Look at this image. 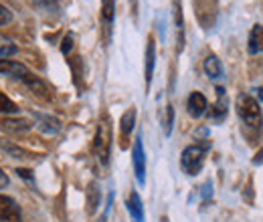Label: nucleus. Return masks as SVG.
<instances>
[{
    "label": "nucleus",
    "instance_id": "nucleus-1",
    "mask_svg": "<svg viewBox=\"0 0 263 222\" xmlns=\"http://www.w3.org/2000/svg\"><path fill=\"white\" fill-rule=\"evenodd\" d=\"M237 111H239V117L251 127H259L263 124V115H261V107L259 103L255 101V97L251 95H241L237 99Z\"/></svg>",
    "mask_w": 263,
    "mask_h": 222
},
{
    "label": "nucleus",
    "instance_id": "nucleus-2",
    "mask_svg": "<svg viewBox=\"0 0 263 222\" xmlns=\"http://www.w3.org/2000/svg\"><path fill=\"white\" fill-rule=\"evenodd\" d=\"M93 150L98 154L99 162L105 166L109 162V150H111V127L107 117H103L98 126V133H96V142H93Z\"/></svg>",
    "mask_w": 263,
    "mask_h": 222
},
{
    "label": "nucleus",
    "instance_id": "nucleus-3",
    "mask_svg": "<svg viewBox=\"0 0 263 222\" xmlns=\"http://www.w3.org/2000/svg\"><path fill=\"white\" fill-rule=\"evenodd\" d=\"M204 156H206V150L202 146H189L182 156H180V166L182 170L189 174V176H197L198 172L202 170V164H204Z\"/></svg>",
    "mask_w": 263,
    "mask_h": 222
},
{
    "label": "nucleus",
    "instance_id": "nucleus-4",
    "mask_svg": "<svg viewBox=\"0 0 263 222\" xmlns=\"http://www.w3.org/2000/svg\"><path fill=\"white\" fill-rule=\"evenodd\" d=\"M197 18L202 25V29H211L219 14V2L217 0H195Z\"/></svg>",
    "mask_w": 263,
    "mask_h": 222
},
{
    "label": "nucleus",
    "instance_id": "nucleus-5",
    "mask_svg": "<svg viewBox=\"0 0 263 222\" xmlns=\"http://www.w3.org/2000/svg\"><path fill=\"white\" fill-rule=\"evenodd\" d=\"M132 162H134V174H136V180H138L140 184H144V182H146V154H144L142 135H138L136 142H134Z\"/></svg>",
    "mask_w": 263,
    "mask_h": 222
},
{
    "label": "nucleus",
    "instance_id": "nucleus-6",
    "mask_svg": "<svg viewBox=\"0 0 263 222\" xmlns=\"http://www.w3.org/2000/svg\"><path fill=\"white\" fill-rule=\"evenodd\" d=\"M21 220H23V214H21L18 204L10 196L0 194V222H21Z\"/></svg>",
    "mask_w": 263,
    "mask_h": 222
},
{
    "label": "nucleus",
    "instance_id": "nucleus-7",
    "mask_svg": "<svg viewBox=\"0 0 263 222\" xmlns=\"http://www.w3.org/2000/svg\"><path fill=\"white\" fill-rule=\"evenodd\" d=\"M0 73L2 75H8V77H14V79H25L29 75V69L23 63H16V61H8V59H0Z\"/></svg>",
    "mask_w": 263,
    "mask_h": 222
},
{
    "label": "nucleus",
    "instance_id": "nucleus-8",
    "mask_svg": "<svg viewBox=\"0 0 263 222\" xmlns=\"http://www.w3.org/2000/svg\"><path fill=\"white\" fill-rule=\"evenodd\" d=\"M34 119H36L39 129H41L43 133H47V135H55V133H59V131H61V122H59L57 117H53V115L36 113V115H34Z\"/></svg>",
    "mask_w": 263,
    "mask_h": 222
},
{
    "label": "nucleus",
    "instance_id": "nucleus-9",
    "mask_svg": "<svg viewBox=\"0 0 263 222\" xmlns=\"http://www.w3.org/2000/svg\"><path fill=\"white\" fill-rule=\"evenodd\" d=\"M206 107H209V103H206V97L202 95V93H191L189 95V101H186V109H189V113H191V117H200L204 111H206Z\"/></svg>",
    "mask_w": 263,
    "mask_h": 222
},
{
    "label": "nucleus",
    "instance_id": "nucleus-10",
    "mask_svg": "<svg viewBox=\"0 0 263 222\" xmlns=\"http://www.w3.org/2000/svg\"><path fill=\"white\" fill-rule=\"evenodd\" d=\"M154 63H156V43L154 36H148V45H146V85L152 83V75H154Z\"/></svg>",
    "mask_w": 263,
    "mask_h": 222
},
{
    "label": "nucleus",
    "instance_id": "nucleus-11",
    "mask_svg": "<svg viewBox=\"0 0 263 222\" xmlns=\"http://www.w3.org/2000/svg\"><path fill=\"white\" fill-rule=\"evenodd\" d=\"M126 206H128L132 222H144V206H142V200H140V194L138 192H130Z\"/></svg>",
    "mask_w": 263,
    "mask_h": 222
},
{
    "label": "nucleus",
    "instance_id": "nucleus-12",
    "mask_svg": "<svg viewBox=\"0 0 263 222\" xmlns=\"http://www.w3.org/2000/svg\"><path fill=\"white\" fill-rule=\"evenodd\" d=\"M31 122L29 119H25V117H4L2 122H0V127L2 129H6V131H14V133H21V131H27V129H31Z\"/></svg>",
    "mask_w": 263,
    "mask_h": 222
},
{
    "label": "nucleus",
    "instance_id": "nucleus-13",
    "mask_svg": "<svg viewBox=\"0 0 263 222\" xmlns=\"http://www.w3.org/2000/svg\"><path fill=\"white\" fill-rule=\"evenodd\" d=\"M217 103H215V107H213V111H211V117L213 119H217V122H221V119H225V115H227V97H225V89L223 87H217Z\"/></svg>",
    "mask_w": 263,
    "mask_h": 222
},
{
    "label": "nucleus",
    "instance_id": "nucleus-14",
    "mask_svg": "<svg viewBox=\"0 0 263 222\" xmlns=\"http://www.w3.org/2000/svg\"><path fill=\"white\" fill-rule=\"evenodd\" d=\"M23 81L27 83V87H29V89H31L36 97L49 99V87H47V85H45V83H43L39 77H34V75H31V73H29V75H27Z\"/></svg>",
    "mask_w": 263,
    "mask_h": 222
},
{
    "label": "nucleus",
    "instance_id": "nucleus-15",
    "mask_svg": "<svg viewBox=\"0 0 263 222\" xmlns=\"http://www.w3.org/2000/svg\"><path fill=\"white\" fill-rule=\"evenodd\" d=\"M202 67H204V73L209 75V79H221L223 77V65H221V61L215 55H209L204 59Z\"/></svg>",
    "mask_w": 263,
    "mask_h": 222
},
{
    "label": "nucleus",
    "instance_id": "nucleus-16",
    "mask_svg": "<svg viewBox=\"0 0 263 222\" xmlns=\"http://www.w3.org/2000/svg\"><path fill=\"white\" fill-rule=\"evenodd\" d=\"M172 4H174V23H176V31H178V51H182V47H184V21H182L180 0H172Z\"/></svg>",
    "mask_w": 263,
    "mask_h": 222
},
{
    "label": "nucleus",
    "instance_id": "nucleus-17",
    "mask_svg": "<svg viewBox=\"0 0 263 222\" xmlns=\"http://www.w3.org/2000/svg\"><path fill=\"white\" fill-rule=\"evenodd\" d=\"M134 124H136V107H130L124 115H122V122H120V129H122V137H124V146H126V139L134 129Z\"/></svg>",
    "mask_w": 263,
    "mask_h": 222
},
{
    "label": "nucleus",
    "instance_id": "nucleus-18",
    "mask_svg": "<svg viewBox=\"0 0 263 222\" xmlns=\"http://www.w3.org/2000/svg\"><path fill=\"white\" fill-rule=\"evenodd\" d=\"M261 51H263V27L261 25H255L251 34H249V53L255 55V53H261Z\"/></svg>",
    "mask_w": 263,
    "mask_h": 222
},
{
    "label": "nucleus",
    "instance_id": "nucleus-19",
    "mask_svg": "<svg viewBox=\"0 0 263 222\" xmlns=\"http://www.w3.org/2000/svg\"><path fill=\"white\" fill-rule=\"evenodd\" d=\"M99 200H101L99 186L96 184V182H91V184H89V188H87V212H89V214H93V212L98 210Z\"/></svg>",
    "mask_w": 263,
    "mask_h": 222
},
{
    "label": "nucleus",
    "instance_id": "nucleus-20",
    "mask_svg": "<svg viewBox=\"0 0 263 222\" xmlns=\"http://www.w3.org/2000/svg\"><path fill=\"white\" fill-rule=\"evenodd\" d=\"M101 18H103V25L109 29V27H111V23H114V0H103Z\"/></svg>",
    "mask_w": 263,
    "mask_h": 222
},
{
    "label": "nucleus",
    "instance_id": "nucleus-21",
    "mask_svg": "<svg viewBox=\"0 0 263 222\" xmlns=\"http://www.w3.org/2000/svg\"><path fill=\"white\" fill-rule=\"evenodd\" d=\"M16 51H18L16 45H14L12 41H8L6 36L0 34V57H10V55H14Z\"/></svg>",
    "mask_w": 263,
    "mask_h": 222
},
{
    "label": "nucleus",
    "instance_id": "nucleus-22",
    "mask_svg": "<svg viewBox=\"0 0 263 222\" xmlns=\"http://www.w3.org/2000/svg\"><path fill=\"white\" fill-rule=\"evenodd\" d=\"M172 122H174V109H172V105H166L164 115H162V127H164L166 135L172 133Z\"/></svg>",
    "mask_w": 263,
    "mask_h": 222
},
{
    "label": "nucleus",
    "instance_id": "nucleus-23",
    "mask_svg": "<svg viewBox=\"0 0 263 222\" xmlns=\"http://www.w3.org/2000/svg\"><path fill=\"white\" fill-rule=\"evenodd\" d=\"M16 111H18L16 103L12 99H8L4 93H0V113H16Z\"/></svg>",
    "mask_w": 263,
    "mask_h": 222
},
{
    "label": "nucleus",
    "instance_id": "nucleus-24",
    "mask_svg": "<svg viewBox=\"0 0 263 222\" xmlns=\"http://www.w3.org/2000/svg\"><path fill=\"white\" fill-rule=\"evenodd\" d=\"M12 21V12L4 6V4H0V27H4V25H8Z\"/></svg>",
    "mask_w": 263,
    "mask_h": 222
},
{
    "label": "nucleus",
    "instance_id": "nucleus-25",
    "mask_svg": "<svg viewBox=\"0 0 263 222\" xmlns=\"http://www.w3.org/2000/svg\"><path fill=\"white\" fill-rule=\"evenodd\" d=\"M73 49V36L71 34H67L65 38H63V45H61V51L65 53V55H69V51Z\"/></svg>",
    "mask_w": 263,
    "mask_h": 222
},
{
    "label": "nucleus",
    "instance_id": "nucleus-26",
    "mask_svg": "<svg viewBox=\"0 0 263 222\" xmlns=\"http://www.w3.org/2000/svg\"><path fill=\"white\" fill-rule=\"evenodd\" d=\"M16 174H18L21 178L25 176V178H29V180H33V174H31V170H23V168H18V170H16Z\"/></svg>",
    "mask_w": 263,
    "mask_h": 222
},
{
    "label": "nucleus",
    "instance_id": "nucleus-27",
    "mask_svg": "<svg viewBox=\"0 0 263 222\" xmlns=\"http://www.w3.org/2000/svg\"><path fill=\"white\" fill-rule=\"evenodd\" d=\"M6 186H8V176L0 170V188H6Z\"/></svg>",
    "mask_w": 263,
    "mask_h": 222
},
{
    "label": "nucleus",
    "instance_id": "nucleus-28",
    "mask_svg": "<svg viewBox=\"0 0 263 222\" xmlns=\"http://www.w3.org/2000/svg\"><path fill=\"white\" fill-rule=\"evenodd\" d=\"M257 91H259V97L263 99V87H261V89H257Z\"/></svg>",
    "mask_w": 263,
    "mask_h": 222
},
{
    "label": "nucleus",
    "instance_id": "nucleus-29",
    "mask_svg": "<svg viewBox=\"0 0 263 222\" xmlns=\"http://www.w3.org/2000/svg\"><path fill=\"white\" fill-rule=\"evenodd\" d=\"M98 222H105V214H103V216H101V218H99Z\"/></svg>",
    "mask_w": 263,
    "mask_h": 222
}]
</instances>
